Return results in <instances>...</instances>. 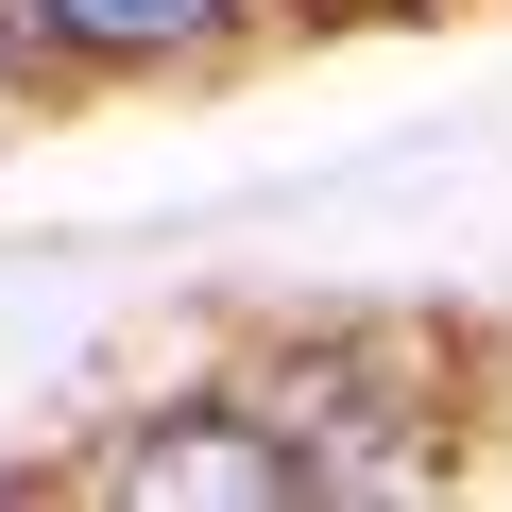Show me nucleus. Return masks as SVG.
Listing matches in <instances>:
<instances>
[{"mask_svg": "<svg viewBox=\"0 0 512 512\" xmlns=\"http://www.w3.org/2000/svg\"><path fill=\"white\" fill-rule=\"evenodd\" d=\"M308 461L291 444H239V427H154V444H120V495H291Z\"/></svg>", "mask_w": 512, "mask_h": 512, "instance_id": "obj_1", "label": "nucleus"}, {"mask_svg": "<svg viewBox=\"0 0 512 512\" xmlns=\"http://www.w3.org/2000/svg\"><path fill=\"white\" fill-rule=\"evenodd\" d=\"M35 18H52V35H86V52H188L222 0H35Z\"/></svg>", "mask_w": 512, "mask_h": 512, "instance_id": "obj_2", "label": "nucleus"}]
</instances>
